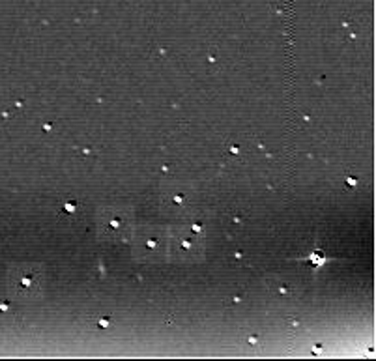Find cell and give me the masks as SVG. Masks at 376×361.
Segmentation results:
<instances>
[{"label": "cell", "instance_id": "1", "mask_svg": "<svg viewBox=\"0 0 376 361\" xmlns=\"http://www.w3.org/2000/svg\"><path fill=\"white\" fill-rule=\"evenodd\" d=\"M8 285L17 298L32 300L42 294L43 270L38 264H21L13 268L8 277Z\"/></svg>", "mask_w": 376, "mask_h": 361}, {"label": "cell", "instance_id": "2", "mask_svg": "<svg viewBox=\"0 0 376 361\" xmlns=\"http://www.w3.org/2000/svg\"><path fill=\"white\" fill-rule=\"evenodd\" d=\"M128 231V216L120 210H109L102 217V234L111 240H119Z\"/></svg>", "mask_w": 376, "mask_h": 361}]
</instances>
